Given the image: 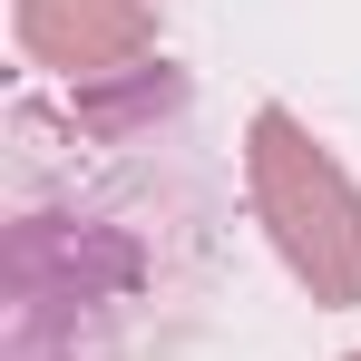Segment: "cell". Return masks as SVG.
<instances>
[{"instance_id": "6da1fadb", "label": "cell", "mask_w": 361, "mask_h": 361, "mask_svg": "<svg viewBox=\"0 0 361 361\" xmlns=\"http://www.w3.org/2000/svg\"><path fill=\"white\" fill-rule=\"evenodd\" d=\"M244 195L274 264L312 293V312H361V185L293 108L244 118Z\"/></svg>"}, {"instance_id": "7a4b0ae2", "label": "cell", "mask_w": 361, "mask_h": 361, "mask_svg": "<svg viewBox=\"0 0 361 361\" xmlns=\"http://www.w3.org/2000/svg\"><path fill=\"white\" fill-rule=\"evenodd\" d=\"M10 39L30 68L98 88V78H127L137 59H157V0H10Z\"/></svg>"}, {"instance_id": "3957f363", "label": "cell", "mask_w": 361, "mask_h": 361, "mask_svg": "<svg viewBox=\"0 0 361 361\" xmlns=\"http://www.w3.org/2000/svg\"><path fill=\"white\" fill-rule=\"evenodd\" d=\"M342 361H361V352H342Z\"/></svg>"}]
</instances>
